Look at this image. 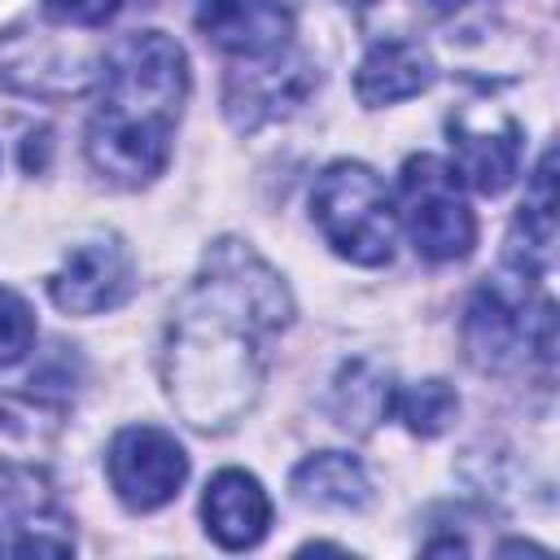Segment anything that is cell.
<instances>
[{
	"label": "cell",
	"mask_w": 560,
	"mask_h": 560,
	"mask_svg": "<svg viewBox=\"0 0 560 560\" xmlns=\"http://www.w3.org/2000/svg\"><path fill=\"white\" fill-rule=\"evenodd\" d=\"M289 319L280 271L236 236L214 241L162 337V385L179 420L197 433L236 429L262 394L271 341Z\"/></svg>",
	"instance_id": "obj_1"
},
{
	"label": "cell",
	"mask_w": 560,
	"mask_h": 560,
	"mask_svg": "<svg viewBox=\"0 0 560 560\" xmlns=\"http://www.w3.org/2000/svg\"><path fill=\"white\" fill-rule=\"evenodd\" d=\"M394 4H402L407 18H446V13L464 9L468 0H368V9H394Z\"/></svg>",
	"instance_id": "obj_21"
},
{
	"label": "cell",
	"mask_w": 560,
	"mask_h": 560,
	"mask_svg": "<svg viewBox=\"0 0 560 560\" xmlns=\"http://www.w3.org/2000/svg\"><path fill=\"white\" fill-rule=\"evenodd\" d=\"M289 490L298 503L319 508V512H359L372 499V481H368L363 464L354 455H341V451L306 455L293 468Z\"/></svg>",
	"instance_id": "obj_15"
},
{
	"label": "cell",
	"mask_w": 560,
	"mask_h": 560,
	"mask_svg": "<svg viewBox=\"0 0 560 560\" xmlns=\"http://www.w3.org/2000/svg\"><path fill=\"white\" fill-rule=\"evenodd\" d=\"M101 105L88 118V162L118 188L153 184L171 162L188 101V57L166 31H131L101 57Z\"/></svg>",
	"instance_id": "obj_2"
},
{
	"label": "cell",
	"mask_w": 560,
	"mask_h": 560,
	"mask_svg": "<svg viewBox=\"0 0 560 560\" xmlns=\"http://www.w3.org/2000/svg\"><path fill=\"white\" fill-rule=\"evenodd\" d=\"M556 153L547 149L538 171L529 175V192L521 201V214L512 223V241H508V267L529 271V276H547L551 258H556V175H551Z\"/></svg>",
	"instance_id": "obj_14"
},
{
	"label": "cell",
	"mask_w": 560,
	"mask_h": 560,
	"mask_svg": "<svg viewBox=\"0 0 560 560\" xmlns=\"http://www.w3.org/2000/svg\"><path fill=\"white\" fill-rule=\"evenodd\" d=\"M315 88H319V70L306 57L284 48L262 61H241L228 74L223 109L236 131H254L262 122H276V118H289L293 109H302V101Z\"/></svg>",
	"instance_id": "obj_10"
},
{
	"label": "cell",
	"mask_w": 560,
	"mask_h": 560,
	"mask_svg": "<svg viewBox=\"0 0 560 560\" xmlns=\"http://www.w3.org/2000/svg\"><path fill=\"white\" fill-rule=\"evenodd\" d=\"M416 254L429 262H455L468 258L477 245V214L468 206V184L446 158L416 153L398 171V206Z\"/></svg>",
	"instance_id": "obj_5"
},
{
	"label": "cell",
	"mask_w": 560,
	"mask_h": 560,
	"mask_svg": "<svg viewBox=\"0 0 560 560\" xmlns=\"http://www.w3.org/2000/svg\"><path fill=\"white\" fill-rule=\"evenodd\" d=\"M52 429H57V416L52 411H44L39 402H31V398H13V394H0V455L4 459H22V455H13V451H39L48 438H52ZM26 464V459H22Z\"/></svg>",
	"instance_id": "obj_18"
},
{
	"label": "cell",
	"mask_w": 560,
	"mask_h": 560,
	"mask_svg": "<svg viewBox=\"0 0 560 560\" xmlns=\"http://www.w3.org/2000/svg\"><path fill=\"white\" fill-rule=\"evenodd\" d=\"M105 472L127 512H158L184 490L188 455L175 442V433L158 424H127L109 442Z\"/></svg>",
	"instance_id": "obj_6"
},
{
	"label": "cell",
	"mask_w": 560,
	"mask_h": 560,
	"mask_svg": "<svg viewBox=\"0 0 560 560\" xmlns=\"http://www.w3.org/2000/svg\"><path fill=\"white\" fill-rule=\"evenodd\" d=\"M201 521L223 551H245V547H258L262 534L271 529V499L254 472L223 468L206 481Z\"/></svg>",
	"instance_id": "obj_12"
},
{
	"label": "cell",
	"mask_w": 560,
	"mask_h": 560,
	"mask_svg": "<svg viewBox=\"0 0 560 560\" xmlns=\"http://www.w3.org/2000/svg\"><path fill=\"white\" fill-rule=\"evenodd\" d=\"M311 219L328 249L354 267H385L394 258V201L381 175L354 158H337L311 188Z\"/></svg>",
	"instance_id": "obj_4"
},
{
	"label": "cell",
	"mask_w": 560,
	"mask_h": 560,
	"mask_svg": "<svg viewBox=\"0 0 560 560\" xmlns=\"http://www.w3.org/2000/svg\"><path fill=\"white\" fill-rule=\"evenodd\" d=\"M118 9H122V0H44V18L57 26H70V31H96Z\"/></svg>",
	"instance_id": "obj_20"
},
{
	"label": "cell",
	"mask_w": 560,
	"mask_h": 560,
	"mask_svg": "<svg viewBox=\"0 0 560 560\" xmlns=\"http://www.w3.org/2000/svg\"><path fill=\"white\" fill-rule=\"evenodd\" d=\"M136 267L127 245L114 232H92L74 241L61 258V267L48 276V298L66 315H101L131 298Z\"/></svg>",
	"instance_id": "obj_7"
},
{
	"label": "cell",
	"mask_w": 560,
	"mask_h": 560,
	"mask_svg": "<svg viewBox=\"0 0 560 560\" xmlns=\"http://www.w3.org/2000/svg\"><path fill=\"white\" fill-rule=\"evenodd\" d=\"M192 26L219 52L236 61H262L289 48L293 9L284 0H201Z\"/></svg>",
	"instance_id": "obj_11"
},
{
	"label": "cell",
	"mask_w": 560,
	"mask_h": 560,
	"mask_svg": "<svg viewBox=\"0 0 560 560\" xmlns=\"http://www.w3.org/2000/svg\"><path fill=\"white\" fill-rule=\"evenodd\" d=\"M433 79H438L433 57L416 39H372V48L354 70V92L363 105L381 109V105H398L429 92Z\"/></svg>",
	"instance_id": "obj_13"
},
{
	"label": "cell",
	"mask_w": 560,
	"mask_h": 560,
	"mask_svg": "<svg viewBox=\"0 0 560 560\" xmlns=\"http://www.w3.org/2000/svg\"><path fill=\"white\" fill-rule=\"evenodd\" d=\"M35 346V311L22 293L0 284V368H13Z\"/></svg>",
	"instance_id": "obj_19"
},
{
	"label": "cell",
	"mask_w": 560,
	"mask_h": 560,
	"mask_svg": "<svg viewBox=\"0 0 560 560\" xmlns=\"http://www.w3.org/2000/svg\"><path fill=\"white\" fill-rule=\"evenodd\" d=\"M538 276L508 267L481 284L464 311V350L481 372H516L551 363L556 354V306L534 289Z\"/></svg>",
	"instance_id": "obj_3"
},
{
	"label": "cell",
	"mask_w": 560,
	"mask_h": 560,
	"mask_svg": "<svg viewBox=\"0 0 560 560\" xmlns=\"http://www.w3.org/2000/svg\"><path fill=\"white\" fill-rule=\"evenodd\" d=\"M446 136H451V153H455V171L468 188L499 197L516 171H521V122L499 109V105H459L446 118Z\"/></svg>",
	"instance_id": "obj_8"
},
{
	"label": "cell",
	"mask_w": 560,
	"mask_h": 560,
	"mask_svg": "<svg viewBox=\"0 0 560 560\" xmlns=\"http://www.w3.org/2000/svg\"><path fill=\"white\" fill-rule=\"evenodd\" d=\"M389 398H394L389 376H381L368 363H346L341 376H337V385H332L337 424L341 429H354V433H368L376 420L389 416Z\"/></svg>",
	"instance_id": "obj_16"
},
{
	"label": "cell",
	"mask_w": 560,
	"mask_h": 560,
	"mask_svg": "<svg viewBox=\"0 0 560 560\" xmlns=\"http://www.w3.org/2000/svg\"><path fill=\"white\" fill-rule=\"evenodd\" d=\"M389 411L420 438H438L451 429V420L459 416V398L446 381H416V385H394Z\"/></svg>",
	"instance_id": "obj_17"
},
{
	"label": "cell",
	"mask_w": 560,
	"mask_h": 560,
	"mask_svg": "<svg viewBox=\"0 0 560 560\" xmlns=\"http://www.w3.org/2000/svg\"><path fill=\"white\" fill-rule=\"evenodd\" d=\"M70 521L57 512L35 464L0 455V556H66Z\"/></svg>",
	"instance_id": "obj_9"
}]
</instances>
